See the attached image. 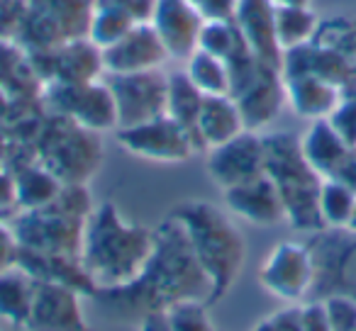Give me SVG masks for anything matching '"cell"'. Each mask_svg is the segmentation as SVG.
Masks as SVG:
<instances>
[{"mask_svg":"<svg viewBox=\"0 0 356 331\" xmlns=\"http://www.w3.org/2000/svg\"><path fill=\"white\" fill-rule=\"evenodd\" d=\"M208 273L203 271L188 234L171 214L154 227V248L144 271L129 285L115 290H100L95 300L122 314H149L156 309H171L178 302L200 300L210 305Z\"/></svg>","mask_w":356,"mask_h":331,"instance_id":"1","label":"cell"},{"mask_svg":"<svg viewBox=\"0 0 356 331\" xmlns=\"http://www.w3.org/2000/svg\"><path fill=\"white\" fill-rule=\"evenodd\" d=\"M154 248V229L122 217L113 203H100L86 222L81 261L100 290L124 287L144 271Z\"/></svg>","mask_w":356,"mask_h":331,"instance_id":"2","label":"cell"},{"mask_svg":"<svg viewBox=\"0 0 356 331\" xmlns=\"http://www.w3.org/2000/svg\"><path fill=\"white\" fill-rule=\"evenodd\" d=\"M171 214L188 234V241L208 273L210 305H218L227 297L244 271L247 261V241L227 210L208 203V200H186L171 207Z\"/></svg>","mask_w":356,"mask_h":331,"instance_id":"3","label":"cell"},{"mask_svg":"<svg viewBox=\"0 0 356 331\" xmlns=\"http://www.w3.org/2000/svg\"><path fill=\"white\" fill-rule=\"evenodd\" d=\"M93 210L95 205L86 183H64L61 193L49 205L15 212L10 227L20 248L81 256L86 222Z\"/></svg>","mask_w":356,"mask_h":331,"instance_id":"4","label":"cell"},{"mask_svg":"<svg viewBox=\"0 0 356 331\" xmlns=\"http://www.w3.org/2000/svg\"><path fill=\"white\" fill-rule=\"evenodd\" d=\"M266 176L276 183L286 207V222L296 232L317 234L325 229L320 217L322 176L302 156L300 137L291 132L264 134Z\"/></svg>","mask_w":356,"mask_h":331,"instance_id":"5","label":"cell"},{"mask_svg":"<svg viewBox=\"0 0 356 331\" xmlns=\"http://www.w3.org/2000/svg\"><path fill=\"white\" fill-rule=\"evenodd\" d=\"M229 64V95L237 103L247 129L261 132L281 114L286 103L283 74L259 61L252 51H242Z\"/></svg>","mask_w":356,"mask_h":331,"instance_id":"6","label":"cell"},{"mask_svg":"<svg viewBox=\"0 0 356 331\" xmlns=\"http://www.w3.org/2000/svg\"><path fill=\"white\" fill-rule=\"evenodd\" d=\"M93 10L95 0H25V20L15 44L25 54H40L88 37Z\"/></svg>","mask_w":356,"mask_h":331,"instance_id":"7","label":"cell"},{"mask_svg":"<svg viewBox=\"0 0 356 331\" xmlns=\"http://www.w3.org/2000/svg\"><path fill=\"white\" fill-rule=\"evenodd\" d=\"M100 156L103 146L98 132H90L61 114L44 129L40 161L64 183H86L98 171Z\"/></svg>","mask_w":356,"mask_h":331,"instance_id":"8","label":"cell"},{"mask_svg":"<svg viewBox=\"0 0 356 331\" xmlns=\"http://www.w3.org/2000/svg\"><path fill=\"white\" fill-rule=\"evenodd\" d=\"M315 258L312 300L349 295L356 300V234L349 229H322L307 241Z\"/></svg>","mask_w":356,"mask_h":331,"instance_id":"9","label":"cell"},{"mask_svg":"<svg viewBox=\"0 0 356 331\" xmlns=\"http://www.w3.org/2000/svg\"><path fill=\"white\" fill-rule=\"evenodd\" d=\"M44 100L54 114L71 119L90 132L118 129V108L105 80L88 83H51L44 90Z\"/></svg>","mask_w":356,"mask_h":331,"instance_id":"10","label":"cell"},{"mask_svg":"<svg viewBox=\"0 0 356 331\" xmlns=\"http://www.w3.org/2000/svg\"><path fill=\"white\" fill-rule=\"evenodd\" d=\"M259 282L268 295L298 305L315 287V258L307 244L278 241L259 268Z\"/></svg>","mask_w":356,"mask_h":331,"instance_id":"11","label":"cell"},{"mask_svg":"<svg viewBox=\"0 0 356 331\" xmlns=\"http://www.w3.org/2000/svg\"><path fill=\"white\" fill-rule=\"evenodd\" d=\"M115 139L127 153L154 163H184L200 153L193 137L168 114L115 129Z\"/></svg>","mask_w":356,"mask_h":331,"instance_id":"12","label":"cell"},{"mask_svg":"<svg viewBox=\"0 0 356 331\" xmlns=\"http://www.w3.org/2000/svg\"><path fill=\"white\" fill-rule=\"evenodd\" d=\"M105 83L110 85L118 108V129L166 114L168 74H161V69L139 74H105Z\"/></svg>","mask_w":356,"mask_h":331,"instance_id":"13","label":"cell"},{"mask_svg":"<svg viewBox=\"0 0 356 331\" xmlns=\"http://www.w3.org/2000/svg\"><path fill=\"white\" fill-rule=\"evenodd\" d=\"M37 80L51 83H88L105 74L103 49L88 37L69 40L54 49L27 54Z\"/></svg>","mask_w":356,"mask_h":331,"instance_id":"14","label":"cell"},{"mask_svg":"<svg viewBox=\"0 0 356 331\" xmlns=\"http://www.w3.org/2000/svg\"><path fill=\"white\" fill-rule=\"evenodd\" d=\"M208 173L222 190L242 185L266 173L264 134L244 129L242 134L208 151Z\"/></svg>","mask_w":356,"mask_h":331,"instance_id":"15","label":"cell"},{"mask_svg":"<svg viewBox=\"0 0 356 331\" xmlns=\"http://www.w3.org/2000/svg\"><path fill=\"white\" fill-rule=\"evenodd\" d=\"M81 292L37 280L30 319L22 331H93L83 316Z\"/></svg>","mask_w":356,"mask_h":331,"instance_id":"16","label":"cell"},{"mask_svg":"<svg viewBox=\"0 0 356 331\" xmlns=\"http://www.w3.org/2000/svg\"><path fill=\"white\" fill-rule=\"evenodd\" d=\"M171 59L159 32L152 22L134 25L127 35L113 46L103 49L105 74H139V71L161 69L163 61Z\"/></svg>","mask_w":356,"mask_h":331,"instance_id":"17","label":"cell"},{"mask_svg":"<svg viewBox=\"0 0 356 331\" xmlns=\"http://www.w3.org/2000/svg\"><path fill=\"white\" fill-rule=\"evenodd\" d=\"M203 15L188 0H159L152 25L159 32L168 56L178 61H188L198 51Z\"/></svg>","mask_w":356,"mask_h":331,"instance_id":"18","label":"cell"},{"mask_svg":"<svg viewBox=\"0 0 356 331\" xmlns=\"http://www.w3.org/2000/svg\"><path fill=\"white\" fill-rule=\"evenodd\" d=\"M225 210L254 227H273L286 222V207H283L281 193L276 183L266 173L242 185L222 190Z\"/></svg>","mask_w":356,"mask_h":331,"instance_id":"19","label":"cell"},{"mask_svg":"<svg viewBox=\"0 0 356 331\" xmlns=\"http://www.w3.org/2000/svg\"><path fill=\"white\" fill-rule=\"evenodd\" d=\"M232 20L247 49L266 66L281 71L283 49L276 37V6L271 0H239Z\"/></svg>","mask_w":356,"mask_h":331,"instance_id":"20","label":"cell"},{"mask_svg":"<svg viewBox=\"0 0 356 331\" xmlns=\"http://www.w3.org/2000/svg\"><path fill=\"white\" fill-rule=\"evenodd\" d=\"M17 266L30 273L35 280L66 285V287H71V290L81 292L83 297L98 295V287L90 280L81 256H69V253H40V251L20 248V253H17Z\"/></svg>","mask_w":356,"mask_h":331,"instance_id":"21","label":"cell"},{"mask_svg":"<svg viewBox=\"0 0 356 331\" xmlns=\"http://www.w3.org/2000/svg\"><path fill=\"white\" fill-rule=\"evenodd\" d=\"M283 83H286V103L298 117H305L310 122L327 119L344 98V90L339 85L315 74L283 76Z\"/></svg>","mask_w":356,"mask_h":331,"instance_id":"22","label":"cell"},{"mask_svg":"<svg viewBox=\"0 0 356 331\" xmlns=\"http://www.w3.org/2000/svg\"><path fill=\"white\" fill-rule=\"evenodd\" d=\"M300 148L307 163L322 178H334L354 146L346 144V139L337 132L330 119H315L300 137Z\"/></svg>","mask_w":356,"mask_h":331,"instance_id":"23","label":"cell"},{"mask_svg":"<svg viewBox=\"0 0 356 331\" xmlns=\"http://www.w3.org/2000/svg\"><path fill=\"white\" fill-rule=\"evenodd\" d=\"M244 129H247V124H244V117L232 95H205L203 110L198 117V139L203 153L229 142Z\"/></svg>","mask_w":356,"mask_h":331,"instance_id":"24","label":"cell"},{"mask_svg":"<svg viewBox=\"0 0 356 331\" xmlns=\"http://www.w3.org/2000/svg\"><path fill=\"white\" fill-rule=\"evenodd\" d=\"M13 176V188H15V210H37L49 205L64 188V180L49 171L40 158L30 163H22Z\"/></svg>","mask_w":356,"mask_h":331,"instance_id":"25","label":"cell"},{"mask_svg":"<svg viewBox=\"0 0 356 331\" xmlns=\"http://www.w3.org/2000/svg\"><path fill=\"white\" fill-rule=\"evenodd\" d=\"M37 280L20 266L0 273V319L15 329H25L35 302Z\"/></svg>","mask_w":356,"mask_h":331,"instance_id":"26","label":"cell"},{"mask_svg":"<svg viewBox=\"0 0 356 331\" xmlns=\"http://www.w3.org/2000/svg\"><path fill=\"white\" fill-rule=\"evenodd\" d=\"M203 100H205V93L188 78L186 71L168 74L166 114L176 119V122L193 137L200 153H203V146H200V139H198V117H200V110H203Z\"/></svg>","mask_w":356,"mask_h":331,"instance_id":"27","label":"cell"},{"mask_svg":"<svg viewBox=\"0 0 356 331\" xmlns=\"http://www.w3.org/2000/svg\"><path fill=\"white\" fill-rule=\"evenodd\" d=\"M317 12L310 6L305 8H276V37L283 54L298 46H305L315 40L320 27Z\"/></svg>","mask_w":356,"mask_h":331,"instance_id":"28","label":"cell"},{"mask_svg":"<svg viewBox=\"0 0 356 331\" xmlns=\"http://www.w3.org/2000/svg\"><path fill=\"white\" fill-rule=\"evenodd\" d=\"M356 205V188L339 178H325L320 188V217L325 229H346Z\"/></svg>","mask_w":356,"mask_h":331,"instance_id":"29","label":"cell"},{"mask_svg":"<svg viewBox=\"0 0 356 331\" xmlns=\"http://www.w3.org/2000/svg\"><path fill=\"white\" fill-rule=\"evenodd\" d=\"M184 71L205 95H229V64L220 56L198 49Z\"/></svg>","mask_w":356,"mask_h":331,"instance_id":"30","label":"cell"},{"mask_svg":"<svg viewBox=\"0 0 356 331\" xmlns=\"http://www.w3.org/2000/svg\"><path fill=\"white\" fill-rule=\"evenodd\" d=\"M137 22L127 15L120 8L103 3V0H95V10L90 17V27H88V40L95 42L100 49H108L115 42H120L127 35Z\"/></svg>","mask_w":356,"mask_h":331,"instance_id":"31","label":"cell"},{"mask_svg":"<svg viewBox=\"0 0 356 331\" xmlns=\"http://www.w3.org/2000/svg\"><path fill=\"white\" fill-rule=\"evenodd\" d=\"M200 51H208L213 56L229 61L234 59L242 51H249L247 44L242 40V32L234 25V20H205L203 30H200V42H198Z\"/></svg>","mask_w":356,"mask_h":331,"instance_id":"32","label":"cell"},{"mask_svg":"<svg viewBox=\"0 0 356 331\" xmlns=\"http://www.w3.org/2000/svg\"><path fill=\"white\" fill-rule=\"evenodd\" d=\"M315 44L327 46V49L337 51L351 64H356V20L346 15H332L327 20H320L315 35Z\"/></svg>","mask_w":356,"mask_h":331,"instance_id":"33","label":"cell"},{"mask_svg":"<svg viewBox=\"0 0 356 331\" xmlns=\"http://www.w3.org/2000/svg\"><path fill=\"white\" fill-rule=\"evenodd\" d=\"M208 302L191 300V302H178L168 309V319H171V331H215L213 321L208 314Z\"/></svg>","mask_w":356,"mask_h":331,"instance_id":"34","label":"cell"},{"mask_svg":"<svg viewBox=\"0 0 356 331\" xmlns=\"http://www.w3.org/2000/svg\"><path fill=\"white\" fill-rule=\"evenodd\" d=\"M332 331H356V300L349 295L320 297Z\"/></svg>","mask_w":356,"mask_h":331,"instance_id":"35","label":"cell"},{"mask_svg":"<svg viewBox=\"0 0 356 331\" xmlns=\"http://www.w3.org/2000/svg\"><path fill=\"white\" fill-rule=\"evenodd\" d=\"M327 119L334 124V129L346 139L349 146H356V93L344 95L339 108H337Z\"/></svg>","mask_w":356,"mask_h":331,"instance_id":"36","label":"cell"},{"mask_svg":"<svg viewBox=\"0 0 356 331\" xmlns=\"http://www.w3.org/2000/svg\"><path fill=\"white\" fill-rule=\"evenodd\" d=\"M254 331H305L300 305H288L286 309L266 316V319L254 326Z\"/></svg>","mask_w":356,"mask_h":331,"instance_id":"37","label":"cell"},{"mask_svg":"<svg viewBox=\"0 0 356 331\" xmlns=\"http://www.w3.org/2000/svg\"><path fill=\"white\" fill-rule=\"evenodd\" d=\"M17 253H20V244H17L10 222L0 219V273L17 266Z\"/></svg>","mask_w":356,"mask_h":331,"instance_id":"38","label":"cell"},{"mask_svg":"<svg viewBox=\"0 0 356 331\" xmlns=\"http://www.w3.org/2000/svg\"><path fill=\"white\" fill-rule=\"evenodd\" d=\"M188 3L203 15V20H229L234 17L239 0H188Z\"/></svg>","mask_w":356,"mask_h":331,"instance_id":"39","label":"cell"},{"mask_svg":"<svg viewBox=\"0 0 356 331\" xmlns=\"http://www.w3.org/2000/svg\"><path fill=\"white\" fill-rule=\"evenodd\" d=\"M103 3H110V6L120 8V10L127 12L137 25H142V22H152L159 0H103Z\"/></svg>","mask_w":356,"mask_h":331,"instance_id":"40","label":"cell"},{"mask_svg":"<svg viewBox=\"0 0 356 331\" xmlns=\"http://www.w3.org/2000/svg\"><path fill=\"white\" fill-rule=\"evenodd\" d=\"M300 314H302V326L305 331H332L330 321H327L325 307L320 300H310L305 305H300Z\"/></svg>","mask_w":356,"mask_h":331,"instance_id":"41","label":"cell"},{"mask_svg":"<svg viewBox=\"0 0 356 331\" xmlns=\"http://www.w3.org/2000/svg\"><path fill=\"white\" fill-rule=\"evenodd\" d=\"M139 331H171L168 309H156V312H149V314H144Z\"/></svg>","mask_w":356,"mask_h":331,"instance_id":"42","label":"cell"},{"mask_svg":"<svg viewBox=\"0 0 356 331\" xmlns=\"http://www.w3.org/2000/svg\"><path fill=\"white\" fill-rule=\"evenodd\" d=\"M15 210V188H13V176L0 171V212Z\"/></svg>","mask_w":356,"mask_h":331,"instance_id":"43","label":"cell"},{"mask_svg":"<svg viewBox=\"0 0 356 331\" xmlns=\"http://www.w3.org/2000/svg\"><path fill=\"white\" fill-rule=\"evenodd\" d=\"M276 8H305L310 6L312 0H271Z\"/></svg>","mask_w":356,"mask_h":331,"instance_id":"44","label":"cell"},{"mask_svg":"<svg viewBox=\"0 0 356 331\" xmlns=\"http://www.w3.org/2000/svg\"><path fill=\"white\" fill-rule=\"evenodd\" d=\"M349 232H354L356 234V205H354V212H351V219H349Z\"/></svg>","mask_w":356,"mask_h":331,"instance_id":"45","label":"cell"},{"mask_svg":"<svg viewBox=\"0 0 356 331\" xmlns=\"http://www.w3.org/2000/svg\"><path fill=\"white\" fill-rule=\"evenodd\" d=\"M10 3H15V0H0V6H10Z\"/></svg>","mask_w":356,"mask_h":331,"instance_id":"46","label":"cell"}]
</instances>
